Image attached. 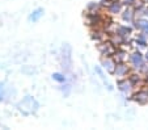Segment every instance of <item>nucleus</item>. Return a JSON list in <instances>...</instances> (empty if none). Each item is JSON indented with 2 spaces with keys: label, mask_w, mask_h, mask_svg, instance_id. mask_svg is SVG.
<instances>
[{
  "label": "nucleus",
  "mask_w": 148,
  "mask_h": 130,
  "mask_svg": "<svg viewBox=\"0 0 148 130\" xmlns=\"http://www.w3.org/2000/svg\"><path fill=\"white\" fill-rule=\"evenodd\" d=\"M144 61H145V62L148 63V53H147V54H145V55H144Z\"/></svg>",
  "instance_id": "nucleus-22"
},
{
  "label": "nucleus",
  "mask_w": 148,
  "mask_h": 130,
  "mask_svg": "<svg viewBox=\"0 0 148 130\" xmlns=\"http://www.w3.org/2000/svg\"><path fill=\"white\" fill-rule=\"evenodd\" d=\"M121 17H122V21H125L126 24H132V21L135 20V12L132 7H125L123 11L121 12Z\"/></svg>",
  "instance_id": "nucleus-10"
},
{
  "label": "nucleus",
  "mask_w": 148,
  "mask_h": 130,
  "mask_svg": "<svg viewBox=\"0 0 148 130\" xmlns=\"http://www.w3.org/2000/svg\"><path fill=\"white\" fill-rule=\"evenodd\" d=\"M59 89H60V92L64 95V96H68V95L71 94V91H72V84H71V83H67V82L62 83V85H60Z\"/></svg>",
  "instance_id": "nucleus-19"
},
{
  "label": "nucleus",
  "mask_w": 148,
  "mask_h": 130,
  "mask_svg": "<svg viewBox=\"0 0 148 130\" xmlns=\"http://www.w3.org/2000/svg\"><path fill=\"white\" fill-rule=\"evenodd\" d=\"M17 107H18V110L21 112V113L25 114V116H28V114L36 113L37 110H38V108H39V104L37 102V100L34 99L33 96L28 95V96L24 97L23 101L20 102Z\"/></svg>",
  "instance_id": "nucleus-2"
},
{
  "label": "nucleus",
  "mask_w": 148,
  "mask_h": 130,
  "mask_svg": "<svg viewBox=\"0 0 148 130\" xmlns=\"http://www.w3.org/2000/svg\"><path fill=\"white\" fill-rule=\"evenodd\" d=\"M84 17L87 19V25L90 29L93 28H103V21H105V16L101 13V11L90 12L87 11V13L84 14Z\"/></svg>",
  "instance_id": "nucleus-3"
},
{
  "label": "nucleus",
  "mask_w": 148,
  "mask_h": 130,
  "mask_svg": "<svg viewBox=\"0 0 148 130\" xmlns=\"http://www.w3.org/2000/svg\"><path fill=\"white\" fill-rule=\"evenodd\" d=\"M115 61H114V58H101V66H102V68L106 72H109V74H113V71H114V68H115Z\"/></svg>",
  "instance_id": "nucleus-12"
},
{
  "label": "nucleus",
  "mask_w": 148,
  "mask_h": 130,
  "mask_svg": "<svg viewBox=\"0 0 148 130\" xmlns=\"http://www.w3.org/2000/svg\"><path fill=\"white\" fill-rule=\"evenodd\" d=\"M117 88L121 94L127 95V96L131 95L132 89H134V87H132V84L130 83L129 78H119V79H117Z\"/></svg>",
  "instance_id": "nucleus-7"
},
{
  "label": "nucleus",
  "mask_w": 148,
  "mask_h": 130,
  "mask_svg": "<svg viewBox=\"0 0 148 130\" xmlns=\"http://www.w3.org/2000/svg\"><path fill=\"white\" fill-rule=\"evenodd\" d=\"M123 8H125V6L121 3V0H113V1L109 3V6L106 7V11L110 16H115V14H121Z\"/></svg>",
  "instance_id": "nucleus-9"
},
{
  "label": "nucleus",
  "mask_w": 148,
  "mask_h": 130,
  "mask_svg": "<svg viewBox=\"0 0 148 130\" xmlns=\"http://www.w3.org/2000/svg\"><path fill=\"white\" fill-rule=\"evenodd\" d=\"M129 54H127V51L125 50V47L123 46H121V47H117V50H115L114 53V61L115 62H126V61L129 59V57H127Z\"/></svg>",
  "instance_id": "nucleus-14"
},
{
  "label": "nucleus",
  "mask_w": 148,
  "mask_h": 130,
  "mask_svg": "<svg viewBox=\"0 0 148 130\" xmlns=\"http://www.w3.org/2000/svg\"><path fill=\"white\" fill-rule=\"evenodd\" d=\"M132 24H134V28L138 29L139 32H145V33H148V20L147 19H144V17H138V19H135V20L132 21Z\"/></svg>",
  "instance_id": "nucleus-13"
},
{
  "label": "nucleus",
  "mask_w": 148,
  "mask_h": 130,
  "mask_svg": "<svg viewBox=\"0 0 148 130\" xmlns=\"http://www.w3.org/2000/svg\"><path fill=\"white\" fill-rule=\"evenodd\" d=\"M134 43L136 46H139L140 49H144V47H148V43H147V40H143V38H139V37H136L134 40Z\"/></svg>",
  "instance_id": "nucleus-20"
},
{
  "label": "nucleus",
  "mask_w": 148,
  "mask_h": 130,
  "mask_svg": "<svg viewBox=\"0 0 148 130\" xmlns=\"http://www.w3.org/2000/svg\"><path fill=\"white\" fill-rule=\"evenodd\" d=\"M103 7L101 6L100 1H89L87 4V11H90V12H96V11H102Z\"/></svg>",
  "instance_id": "nucleus-18"
},
{
  "label": "nucleus",
  "mask_w": 148,
  "mask_h": 130,
  "mask_svg": "<svg viewBox=\"0 0 148 130\" xmlns=\"http://www.w3.org/2000/svg\"><path fill=\"white\" fill-rule=\"evenodd\" d=\"M129 63L134 71H140V68H142L143 65L145 63L144 55H143L139 50H135L134 53H131L129 55Z\"/></svg>",
  "instance_id": "nucleus-5"
},
{
  "label": "nucleus",
  "mask_w": 148,
  "mask_h": 130,
  "mask_svg": "<svg viewBox=\"0 0 148 130\" xmlns=\"http://www.w3.org/2000/svg\"><path fill=\"white\" fill-rule=\"evenodd\" d=\"M59 62L64 74H70L72 70V47L70 43H63L59 51Z\"/></svg>",
  "instance_id": "nucleus-1"
},
{
  "label": "nucleus",
  "mask_w": 148,
  "mask_h": 130,
  "mask_svg": "<svg viewBox=\"0 0 148 130\" xmlns=\"http://www.w3.org/2000/svg\"><path fill=\"white\" fill-rule=\"evenodd\" d=\"M127 78H129L130 83L132 84V87H134V88H136L138 85L142 83V76H140L138 72H130V75Z\"/></svg>",
  "instance_id": "nucleus-16"
},
{
  "label": "nucleus",
  "mask_w": 148,
  "mask_h": 130,
  "mask_svg": "<svg viewBox=\"0 0 148 130\" xmlns=\"http://www.w3.org/2000/svg\"><path fill=\"white\" fill-rule=\"evenodd\" d=\"M130 97H131V100H134L135 102H138V104L144 105L148 102V91L144 89V88H140V89H138L136 92L132 94Z\"/></svg>",
  "instance_id": "nucleus-8"
},
{
  "label": "nucleus",
  "mask_w": 148,
  "mask_h": 130,
  "mask_svg": "<svg viewBox=\"0 0 148 130\" xmlns=\"http://www.w3.org/2000/svg\"><path fill=\"white\" fill-rule=\"evenodd\" d=\"M121 3L125 7H134L138 3V0H121Z\"/></svg>",
  "instance_id": "nucleus-21"
},
{
  "label": "nucleus",
  "mask_w": 148,
  "mask_h": 130,
  "mask_svg": "<svg viewBox=\"0 0 148 130\" xmlns=\"http://www.w3.org/2000/svg\"><path fill=\"white\" fill-rule=\"evenodd\" d=\"M97 49H98V51H100L101 57H103V58H113L114 57L115 50H117V47H115L110 41H102V42H98Z\"/></svg>",
  "instance_id": "nucleus-4"
},
{
  "label": "nucleus",
  "mask_w": 148,
  "mask_h": 130,
  "mask_svg": "<svg viewBox=\"0 0 148 130\" xmlns=\"http://www.w3.org/2000/svg\"><path fill=\"white\" fill-rule=\"evenodd\" d=\"M114 33L122 38H129L132 34V26L130 25H117L114 28Z\"/></svg>",
  "instance_id": "nucleus-11"
},
{
  "label": "nucleus",
  "mask_w": 148,
  "mask_h": 130,
  "mask_svg": "<svg viewBox=\"0 0 148 130\" xmlns=\"http://www.w3.org/2000/svg\"><path fill=\"white\" fill-rule=\"evenodd\" d=\"M43 13H45L43 8H36L29 14V21H30V23H37V21L41 20V17L43 16Z\"/></svg>",
  "instance_id": "nucleus-15"
},
{
  "label": "nucleus",
  "mask_w": 148,
  "mask_h": 130,
  "mask_svg": "<svg viewBox=\"0 0 148 130\" xmlns=\"http://www.w3.org/2000/svg\"><path fill=\"white\" fill-rule=\"evenodd\" d=\"M51 78H53V80L54 82H56V83H66V82H68V78H67V74H64V72H54L53 75H51Z\"/></svg>",
  "instance_id": "nucleus-17"
},
{
  "label": "nucleus",
  "mask_w": 148,
  "mask_h": 130,
  "mask_svg": "<svg viewBox=\"0 0 148 130\" xmlns=\"http://www.w3.org/2000/svg\"><path fill=\"white\" fill-rule=\"evenodd\" d=\"M131 71H132V68L130 65H127L126 62H118V63H115V68L113 71V75L117 79H119V78H127Z\"/></svg>",
  "instance_id": "nucleus-6"
},
{
  "label": "nucleus",
  "mask_w": 148,
  "mask_h": 130,
  "mask_svg": "<svg viewBox=\"0 0 148 130\" xmlns=\"http://www.w3.org/2000/svg\"><path fill=\"white\" fill-rule=\"evenodd\" d=\"M143 3H147L148 4V0H143Z\"/></svg>",
  "instance_id": "nucleus-23"
}]
</instances>
